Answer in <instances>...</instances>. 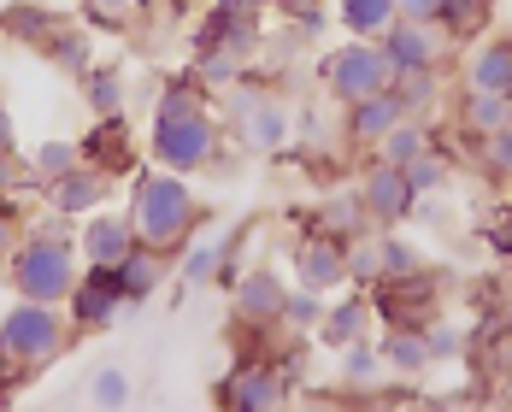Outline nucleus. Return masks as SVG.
<instances>
[{
	"label": "nucleus",
	"instance_id": "1",
	"mask_svg": "<svg viewBox=\"0 0 512 412\" xmlns=\"http://www.w3.org/2000/svg\"><path fill=\"white\" fill-rule=\"evenodd\" d=\"M195 83H201L195 71H189V77H171V83L159 89L154 130H148V154H154V165L183 171V177L206 171V165L218 159V142H224V130H218V118H212V106H206V95L195 89Z\"/></svg>",
	"mask_w": 512,
	"mask_h": 412
},
{
	"label": "nucleus",
	"instance_id": "2",
	"mask_svg": "<svg viewBox=\"0 0 512 412\" xmlns=\"http://www.w3.org/2000/svg\"><path fill=\"white\" fill-rule=\"evenodd\" d=\"M130 224L142 242H154L165 254H183L195 224H201V201L189 189L183 171H165V165H142L130 171Z\"/></svg>",
	"mask_w": 512,
	"mask_h": 412
},
{
	"label": "nucleus",
	"instance_id": "3",
	"mask_svg": "<svg viewBox=\"0 0 512 412\" xmlns=\"http://www.w3.org/2000/svg\"><path fill=\"white\" fill-rule=\"evenodd\" d=\"M71 312L53 307V301H24L18 295V307L0 312V360L18 365V371H36V365H48L65 354V342H71Z\"/></svg>",
	"mask_w": 512,
	"mask_h": 412
},
{
	"label": "nucleus",
	"instance_id": "4",
	"mask_svg": "<svg viewBox=\"0 0 512 412\" xmlns=\"http://www.w3.org/2000/svg\"><path fill=\"white\" fill-rule=\"evenodd\" d=\"M77 277H83L77 242H53V236H24V242L12 248V265H6V283H12L24 301H53V307L71 301Z\"/></svg>",
	"mask_w": 512,
	"mask_h": 412
},
{
	"label": "nucleus",
	"instance_id": "5",
	"mask_svg": "<svg viewBox=\"0 0 512 412\" xmlns=\"http://www.w3.org/2000/svg\"><path fill=\"white\" fill-rule=\"evenodd\" d=\"M318 83L336 95L342 106L365 101V95H383L389 83H395V65H389V53H383V42H348V48L324 53L318 59Z\"/></svg>",
	"mask_w": 512,
	"mask_h": 412
},
{
	"label": "nucleus",
	"instance_id": "6",
	"mask_svg": "<svg viewBox=\"0 0 512 412\" xmlns=\"http://www.w3.org/2000/svg\"><path fill=\"white\" fill-rule=\"evenodd\" d=\"M259 0H212L206 24L195 30V53H230V59H254L259 53Z\"/></svg>",
	"mask_w": 512,
	"mask_h": 412
},
{
	"label": "nucleus",
	"instance_id": "7",
	"mask_svg": "<svg viewBox=\"0 0 512 412\" xmlns=\"http://www.w3.org/2000/svg\"><path fill=\"white\" fill-rule=\"evenodd\" d=\"M218 407H230V412H277V407H289V377H283V365L242 360L224 383H218Z\"/></svg>",
	"mask_w": 512,
	"mask_h": 412
},
{
	"label": "nucleus",
	"instance_id": "8",
	"mask_svg": "<svg viewBox=\"0 0 512 412\" xmlns=\"http://www.w3.org/2000/svg\"><path fill=\"white\" fill-rule=\"evenodd\" d=\"M130 307L124 301V283H118V265H89L83 277H77V289H71V301H65V312H71V324L89 336V330H112L118 324V312Z\"/></svg>",
	"mask_w": 512,
	"mask_h": 412
},
{
	"label": "nucleus",
	"instance_id": "9",
	"mask_svg": "<svg viewBox=\"0 0 512 412\" xmlns=\"http://www.w3.org/2000/svg\"><path fill=\"white\" fill-rule=\"evenodd\" d=\"M359 195H365L371 224H383V230L407 224L412 212H418V189H412L407 165H389V159H371V165H365V177H359Z\"/></svg>",
	"mask_w": 512,
	"mask_h": 412
},
{
	"label": "nucleus",
	"instance_id": "10",
	"mask_svg": "<svg viewBox=\"0 0 512 412\" xmlns=\"http://www.w3.org/2000/svg\"><path fill=\"white\" fill-rule=\"evenodd\" d=\"M377 42H383L395 71H430V65H442V53L454 48V36L442 24H424V18H395Z\"/></svg>",
	"mask_w": 512,
	"mask_h": 412
},
{
	"label": "nucleus",
	"instance_id": "11",
	"mask_svg": "<svg viewBox=\"0 0 512 412\" xmlns=\"http://www.w3.org/2000/svg\"><path fill=\"white\" fill-rule=\"evenodd\" d=\"M236 277L242 271H236V242L230 236H201V242L189 236V248L177 254V283L183 289H206V283H224L230 289Z\"/></svg>",
	"mask_w": 512,
	"mask_h": 412
},
{
	"label": "nucleus",
	"instance_id": "12",
	"mask_svg": "<svg viewBox=\"0 0 512 412\" xmlns=\"http://www.w3.org/2000/svg\"><path fill=\"white\" fill-rule=\"evenodd\" d=\"M295 277H301L307 289H318V295L348 289V242H336V236L312 230L307 242L295 248Z\"/></svg>",
	"mask_w": 512,
	"mask_h": 412
},
{
	"label": "nucleus",
	"instance_id": "13",
	"mask_svg": "<svg viewBox=\"0 0 512 412\" xmlns=\"http://www.w3.org/2000/svg\"><path fill=\"white\" fill-rule=\"evenodd\" d=\"M136 242H142V236H136L130 212H89V218L77 224V254L89 259V265H118Z\"/></svg>",
	"mask_w": 512,
	"mask_h": 412
},
{
	"label": "nucleus",
	"instance_id": "14",
	"mask_svg": "<svg viewBox=\"0 0 512 412\" xmlns=\"http://www.w3.org/2000/svg\"><path fill=\"white\" fill-rule=\"evenodd\" d=\"M112 195V171L101 165H77V171H65V177H53L48 189H42V201L59 206V212H71V218H89V212H101V201Z\"/></svg>",
	"mask_w": 512,
	"mask_h": 412
},
{
	"label": "nucleus",
	"instance_id": "15",
	"mask_svg": "<svg viewBox=\"0 0 512 412\" xmlns=\"http://www.w3.org/2000/svg\"><path fill=\"white\" fill-rule=\"evenodd\" d=\"M283 277L277 271H248V277H236L230 283V307L236 318L248 324V330H265V324H283Z\"/></svg>",
	"mask_w": 512,
	"mask_h": 412
},
{
	"label": "nucleus",
	"instance_id": "16",
	"mask_svg": "<svg viewBox=\"0 0 512 412\" xmlns=\"http://www.w3.org/2000/svg\"><path fill=\"white\" fill-rule=\"evenodd\" d=\"M236 136H242V148H254V154H289L295 148V124H289V106L277 101V95H259L254 112L242 118V124H230Z\"/></svg>",
	"mask_w": 512,
	"mask_h": 412
},
{
	"label": "nucleus",
	"instance_id": "17",
	"mask_svg": "<svg viewBox=\"0 0 512 412\" xmlns=\"http://www.w3.org/2000/svg\"><path fill=\"white\" fill-rule=\"evenodd\" d=\"M371 324H377V307H371V295H342L336 307H324V318H318V330H312V342L318 348H348V342H359V336H371Z\"/></svg>",
	"mask_w": 512,
	"mask_h": 412
},
{
	"label": "nucleus",
	"instance_id": "18",
	"mask_svg": "<svg viewBox=\"0 0 512 412\" xmlns=\"http://www.w3.org/2000/svg\"><path fill=\"white\" fill-rule=\"evenodd\" d=\"M165 277H171V254H165V248H154V242H136L130 254L118 259V283H124V301H130V307L154 301Z\"/></svg>",
	"mask_w": 512,
	"mask_h": 412
},
{
	"label": "nucleus",
	"instance_id": "19",
	"mask_svg": "<svg viewBox=\"0 0 512 412\" xmlns=\"http://www.w3.org/2000/svg\"><path fill=\"white\" fill-rule=\"evenodd\" d=\"M401 118H407V106H401V95H395V89L365 95V101L348 106V142H354V148H377V142H383Z\"/></svg>",
	"mask_w": 512,
	"mask_h": 412
},
{
	"label": "nucleus",
	"instance_id": "20",
	"mask_svg": "<svg viewBox=\"0 0 512 412\" xmlns=\"http://www.w3.org/2000/svg\"><path fill=\"white\" fill-rule=\"evenodd\" d=\"M312 230H324V236H336V242H354L359 230H371L365 195H359V189H330L324 201L312 206Z\"/></svg>",
	"mask_w": 512,
	"mask_h": 412
},
{
	"label": "nucleus",
	"instance_id": "21",
	"mask_svg": "<svg viewBox=\"0 0 512 412\" xmlns=\"http://www.w3.org/2000/svg\"><path fill=\"white\" fill-rule=\"evenodd\" d=\"M124 154H130V124H124V112H118V118H89V136H83V159L118 177V171H136V165H130Z\"/></svg>",
	"mask_w": 512,
	"mask_h": 412
},
{
	"label": "nucleus",
	"instance_id": "22",
	"mask_svg": "<svg viewBox=\"0 0 512 412\" xmlns=\"http://www.w3.org/2000/svg\"><path fill=\"white\" fill-rule=\"evenodd\" d=\"M465 89H489V95H512V36L483 42L465 53Z\"/></svg>",
	"mask_w": 512,
	"mask_h": 412
},
{
	"label": "nucleus",
	"instance_id": "23",
	"mask_svg": "<svg viewBox=\"0 0 512 412\" xmlns=\"http://www.w3.org/2000/svg\"><path fill=\"white\" fill-rule=\"evenodd\" d=\"M401 106H407V118H436L442 106H448V83H442V65H430V71H395V83H389Z\"/></svg>",
	"mask_w": 512,
	"mask_h": 412
},
{
	"label": "nucleus",
	"instance_id": "24",
	"mask_svg": "<svg viewBox=\"0 0 512 412\" xmlns=\"http://www.w3.org/2000/svg\"><path fill=\"white\" fill-rule=\"evenodd\" d=\"M460 130L471 142H483V136H495V130H507L512 124V95H489V89H465L460 95Z\"/></svg>",
	"mask_w": 512,
	"mask_h": 412
},
{
	"label": "nucleus",
	"instance_id": "25",
	"mask_svg": "<svg viewBox=\"0 0 512 412\" xmlns=\"http://www.w3.org/2000/svg\"><path fill=\"white\" fill-rule=\"evenodd\" d=\"M395 18H401L395 0H336V24H342L348 36H359V42H377Z\"/></svg>",
	"mask_w": 512,
	"mask_h": 412
},
{
	"label": "nucleus",
	"instance_id": "26",
	"mask_svg": "<svg viewBox=\"0 0 512 412\" xmlns=\"http://www.w3.org/2000/svg\"><path fill=\"white\" fill-rule=\"evenodd\" d=\"M383 360L395 377H424L430 371V342H424V330H407V324H389V336H383Z\"/></svg>",
	"mask_w": 512,
	"mask_h": 412
},
{
	"label": "nucleus",
	"instance_id": "27",
	"mask_svg": "<svg viewBox=\"0 0 512 412\" xmlns=\"http://www.w3.org/2000/svg\"><path fill=\"white\" fill-rule=\"evenodd\" d=\"M77 165H83V142H65V136H53V142H36V148L24 154V171H30V183H36V189H48L53 177L77 171Z\"/></svg>",
	"mask_w": 512,
	"mask_h": 412
},
{
	"label": "nucleus",
	"instance_id": "28",
	"mask_svg": "<svg viewBox=\"0 0 512 412\" xmlns=\"http://www.w3.org/2000/svg\"><path fill=\"white\" fill-rule=\"evenodd\" d=\"M48 59L65 71V77H77V83L101 65V59H95V36H89V30H71V24H59V30H53Z\"/></svg>",
	"mask_w": 512,
	"mask_h": 412
},
{
	"label": "nucleus",
	"instance_id": "29",
	"mask_svg": "<svg viewBox=\"0 0 512 412\" xmlns=\"http://www.w3.org/2000/svg\"><path fill=\"white\" fill-rule=\"evenodd\" d=\"M430 148H436L430 124H424V118H401V124H395V130H389V136H383V142H377L371 154H377V159H389V165H412V159H418V154H430Z\"/></svg>",
	"mask_w": 512,
	"mask_h": 412
},
{
	"label": "nucleus",
	"instance_id": "30",
	"mask_svg": "<svg viewBox=\"0 0 512 412\" xmlns=\"http://www.w3.org/2000/svg\"><path fill=\"white\" fill-rule=\"evenodd\" d=\"M83 106H89V118H118L124 112V71L118 65H95L89 77H83Z\"/></svg>",
	"mask_w": 512,
	"mask_h": 412
},
{
	"label": "nucleus",
	"instance_id": "31",
	"mask_svg": "<svg viewBox=\"0 0 512 412\" xmlns=\"http://www.w3.org/2000/svg\"><path fill=\"white\" fill-rule=\"evenodd\" d=\"M342 377L354 383V389H377L383 377H389V360H383V342H371V336H359L342 348Z\"/></svg>",
	"mask_w": 512,
	"mask_h": 412
},
{
	"label": "nucleus",
	"instance_id": "32",
	"mask_svg": "<svg viewBox=\"0 0 512 412\" xmlns=\"http://www.w3.org/2000/svg\"><path fill=\"white\" fill-rule=\"evenodd\" d=\"M89 407H106V412H118V407H136V377L124 371V365H101V371H89Z\"/></svg>",
	"mask_w": 512,
	"mask_h": 412
},
{
	"label": "nucleus",
	"instance_id": "33",
	"mask_svg": "<svg viewBox=\"0 0 512 412\" xmlns=\"http://www.w3.org/2000/svg\"><path fill=\"white\" fill-rule=\"evenodd\" d=\"M348 283L354 289H377L383 283V242L371 230H359L354 242H348Z\"/></svg>",
	"mask_w": 512,
	"mask_h": 412
},
{
	"label": "nucleus",
	"instance_id": "34",
	"mask_svg": "<svg viewBox=\"0 0 512 412\" xmlns=\"http://www.w3.org/2000/svg\"><path fill=\"white\" fill-rule=\"evenodd\" d=\"M324 307H330V301H324L318 289L295 283V289L283 295V330H289V336H312V330H318V318H324Z\"/></svg>",
	"mask_w": 512,
	"mask_h": 412
},
{
	"label": "nucleus",
	"instance_id": "35",
	"mask_svg": "<svg viewBox=\"0 0 512 412\" xmlns=\"http://www.w3.org/2000/svg\"><path fill=\"white\" fill-rule=\"evenodd\" d=\"M436 24L454 36V42H471L483 24H489V0H442V12H436Z\"/></svg>",
	"mask_w": 512,
	"mask_h": 412
},
{
	"label": "nucleus",
	"instance_id": "36",
	"mask_svg": "<svg viewBox=\"0 0 512 412\" xmlns=\"http://www.w3.org/2000/svg\"><path fill=\"white\" fill-rule=\"evenodd\" d=\"M407 177H412V189H418V195H436V189H448V183H454V159L442 154V148H430V154H418L407 165Z\"/></svg>",
	"mask_w": 512,
	"mask_h": 412
},
{
	"label": "nucleus",
	"instance_id": "37",
	"mask_svg": "<svg viewBox=\"0 0 512 412\" xmlns=\"http://www.w3.org/2000/svg\"><path fill=\"white\" fill-rule=\"evenodd\" d=\"M477 148H483V154H477L483 177H495V183H512V124H507V130H495V136H483Z\"/></svg>",
	"mask_w": 512,
	"mask_h": 412
},
{
	"label": "nucleus",
	"instance_id": "38",
	"mask_svg": "<svg viewBox=\"0 0 512 412\" xmlns=\"http://www.w3.org/2000/svg\"><path fill=\"white\" fill-rule=\"evenodd\" d=\"M377 242H383V277H412V271H424L418 242H407V236H377Z\"/></svg>",
	"mask_w": 512,
	"mask_h": 412
},
{
	"label": "nucleus",
	"instance_id": "39",
	"mask_svg": "<svg viewBox=\"0 0 512 412\" xmlns=\"http://www.w3.org/2000/svg\"><path fill=\"white\" fill-rule=\"evenodd\" d=\"M18 242H24V218H18V195H6V201H0V277H6Z\"/></svg>",
	"mask_w": 512,
	"mask_h": 412
},
{
	"label": "nucleus",
	"instance_id": "40",
	"mask_svg": "<svg viewBox=\"0 0 512 412\" xmlns=\"http://www.w3.org/2000/svg\"><path fill=\"white\" fill-rule=\"evenodd\" d=\"M424 342H430V360H460L465 354V330H454V324H424Z\"/></svg>",
	"mask_w": 512,
	"mask_h": 412
},
{
	"label": "nucleus",
	"instance_id": "41",
	"mask_svg": "<svg viewBox=\"0 0 512 412\" xmlns=\"http://www.w3.org/2000/svg\"><path fill=\"white\" fill-rule=\"evenodd\" d=\"M83 6H89L95 24H124L130 18V0H83Z\"/></svg>",
	"mask_w": 512,
	"mask_h": 412
},
{
	"label": "nucleus",
	"instance_id": "42",
	"mask_svg": "<svg viewBox=\"0 0 512 412\" xmlns=\"http://www.w3.org/2000/svg\"><path fill=\"white\" fill-rule=\"evenodd\" d=\"M401 6V18H424V24H436V12H442V0H395Z\"/></svg>",
	"mask_w": 512,
	"mask_h": 412
},
{
	"label": "nucleus",
	"instance_id": "43",
	"mask_svg": "<svg viewBox=\"0 0 512 412\" xmlns=\"http://www.w3.org/2000/svg\"><path fill=\"white\" fill-rule=\"evenodd\" d=\"M0 154H18V130H12V112L0 106Z\"/></svg>",
	"mask_w": 512,
	"mask_h": 412
},
{
	"label": "nucleus",
	"instance_id": "44",
	"mask_svg": "<svg viewBox=\"0 0 512 412\" xmlns=\"http://www.w3.org/2000/svg\"><path fill=\"white\" fill-rule=\"evenodd\" d=\"M271 6H277V12H283V18H301V12H307V6H318V0H271Z\"/></svg>",
	"mask_w": 512,
	"mask_h": 412
},
{
	"label": "nucleus",
	"instance_id": "45",
	"mask_svg": "<svg viewBox=\"0 0 512 412\" xmlns=\"http://www.w3.org/2000/svg\"><path fill=\"white\" fill-rule=\"evenodd\" d=\"M6 383H12V371H6V360H0V389H6Z\"/></svg>",
	"mask_w": 512,
	"mask_h": 412
},
{
	"label": "nucleus",
	"instance_id": "46",
	"mask_svg": "<svg viewBox=\"0 0 512 412\" xmlns=\"http://www.w3.org/2000/svg\"><path fill=\"white\" fill-rule=\"evenodd\" d=\"M177 6H195V0H177Z\"/></svg>",
	"mask_w": 512,
	"mask_h": 412
},
{
	"label": "nucleus",
	"instance_id": "47",
	"mask_svg": "<svg viewBox=\"0 0 512 412\" xmlns=\"http://www.w3.org/2000/svg\"><path fill=\"white\" fill-rule=\"evenodd\" d=\"M507 218H512V201H507Z\"/></svg>",
	"mask_w": 512,
	"mask_h": 412
}]
</instances>
